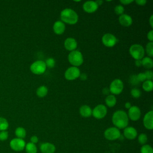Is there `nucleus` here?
Instances as JSON below:
<instances>
[{"instance_id":"nucleus-1","label":"nucleus","mask_w":153,"mask_h":153,"mask_svg":"<svg viewBox=\"0 0 153 153\" xmlns=\"http://www.w3.org/2000/svg\"><path fill=\"white\" fill-rule=\"evenodd\" d=\"M128 117L127 113L123 110L115 111L112 115V121L113 124L118 129L124 128L128 124Z\"/></svg>"},{"instance_id":"nucleus-2","label":"nucleus","mask_w":153,"mask_h":153,"mask_svg":"<svg viewBox=\"0 0 153 153\" xmlns=\"http://www.w3.org/2000/svg\"><path fill=\"white\" fill-rule=\"evenodd\" d=\"M60 19L64 23L75 25L78 20L77 13L71 8H65L60 13Z\"/></svg>"},{"instance_id":"nucleus-3","label":"nucleus","mask_w":153,"mask_h":153,"mask_svg":"<svg viewBox=\"0 0 153 153\" xmlns=\"http://www.w3.org/2000/svg\"><path fill=\"white\" fill-rule=\"evenodd\" d=\"M68 60L72 66L78 67L82 64L84 59L82 53L79 50H75L69 53L68 54Z\"/></svg>"},{"instance_id":"nucleus-4","label":"nucleus","mask_w":153,"mask_h":153,"mask_svg":"<svg viewBox=\"0 0 153 153\" xmlns=\"http://www.w3.org/2000/svg\"><path fill=\"white\" fill-rule=\"evenodd\" d=\"M129 53L134 59L142 60L144 57L145 50L141 45L135 44L130 46Z\"/></svg>"},{"instance_id":"nucleus-5","label":"nucleus","mask_w":153,"mask_h":153,"mask_svg":"<svg viewBox=\"0 0 153 153\" xmlns=\"http://www.w3.org/2000/svg\"><path fill=\"white\" fill-rule=\"evenodd\" d=\"M47 66L44 62L42 60H36L32 63L30 66L31 72L36 75H41L45 72Z\"/></svg>"},{"instance_id":"nucleus-6","label":"nucleus","mask_w":153,"mask_h":153,"mask_svg":"<svg viewBox=\"0 0 153 153\" xmlns=\"http://www.w3.org/2000/svg\"><path fill=\"white\" fill-rule=\"evenodd\" d=\"M124 88V84L120 79H114L109 85V91L111 93L114 94H120Z\"/></svg>"},{"instance_id":"nucleus-7","label":"nucleus","mask_w":153,"mask_h":153,"mask_svg":"<svg viewBox=\"0 0 153 153\" xmlns=\"http://www.w3.org/2000/svg\"><path fill=\"white\" fill-rule=\"evenodd\" d=\"M105 137L109 140H114L120 137L121 132L118 128L115 127L108 128L104 132Z\"/></svg>"},{"instance_id":"nucleus-8","label":"nucleus","mask_w":153,"mask_h":153,"mask_svg":"<svg viewBox=\"0 0 153 153\" xmlns=\"http://www.w3.org/2000/svg\"><path fill=\"white\" fill-rule=\"evenodd\" d=\"M80 74L81 72L78 67L71 66L66 70L65 72V78L67 80L72 81L79 78Z\"/></svg>"},{"instance_id":"nucleus-9","label":"nucleus","mask_w":153,"mask_h":153,"mask_svg":"<svg viewBox=\"0 0 153 153\" xmlns=\"http://www.w3.org/2000/svg\"><path fill=\"white\" fill-rule=\"evenodd\" d=\"M107 114V108L103 104L97 105L92 109V115L96 119L103 118Z\"/></svg>"},{"instance_id":"nucleus-10","label":"nucleus","mask_w":153,"mask_h":153,"mask_svg":"<svg viewBox=\"0 0 153 153\" xmlns=\"http://www.w3.org/2000/svg\"><path fill=\"white\" fill-rule=\"evenodd\" d=\"M102 41L105 46L107 47H112L117 44L118 39L114 35L110 33H107L103 35Z\"/></svg>"},{"instance_id":"nucleus-11","label":"nucleus","mask_w":153,"mask_h":153,"mask_svg":"<svg viewBox=\"0 0 153 153\" xmlns=\"http://www.w3.org/2000/svg\"><path fill=\"white\" fill-rule=\"evenodd\" d=\"M10 146L11 148L15 151H21L25 149L26 143L23 139L16 137L10 141Z\"/></svg>"},{"instance_id":"nucleus-12","label":"nucleus","mask_w":153,"mask_h":153,"mask_svg":"<svg viewBox=\"0 0 153 153\" xmlns=\"http://www.w3.org/2000/svg\"><path fill=\"white\" fill-rule=\"evenodd\" d=\"M127 115L128 118L131 120L134 121H137L141 116L140 109L137 106H131L130 108L128 109Z\"/></svg>"},{"instance_id":"nucleus-13","label":"nucleus","mask_w":153,"mask_h":153,"mask_svg":"<svg viewBox=\"0 0 153 153\" xmlns=\"http://www.w3.org/2000/svg\"><path fill=\"white\" fill-rule=\"evenodd\" d=\"M143 123L145 127L148 130L153 128V111H148L145 115L143 120Z\"/></svg>"},{"instance_id":"nucleus-14","label":"nucleus","mask_w":153,"mask_h":153,"mask_svg":"<svg viewBox=\"0 0 153 153\" xmlns=\"http://www.w3.org/2000/svg\"><path fill=\"white\" fill-rule=\"evenodd\" d=\"M99 6L97 5L95 1H88L84 3L82 5V8L84 11L88 13H92L95 12Z\"/></svg>"},{"instance_id":"nucleus-15","label":"nucleus","mask_w":153,"mask_h":153,"mask_svg":"<svg viewBox=\"0 0 153 153\" xmlns=\"http://www.w3.org/2000/svg\"><path fill=\"white\" fill-rule=\"evenodd\" d=\"M123 133L125 137L130 140L135 139L137 135V130L133 127H126L124 128Z\"/></svg>"},{"instance_id":"nucleus-16","label":"nucleus","mask_w":153,"mask_h":153,"mask_svg":"<svg viewBox=\"0 0 153 153\" xmlns=\"http://www.w3.org/2000/svg\"><path fill=\"white\" fill-rule=\"evenodd\" d=\"M64 46L65 48L70 51L75 50L77 47V42L74 38H68L64 42Z\"/></svg>"},{"instance_id":"nucleus-17","label":"nucleus","mask_w":153,"mask_h":153,"mask_svg":"<svg viewBox=\"0 0 153 153\" xmlns=\"http://www.w3.org/2000/svg\"><path fill=\"white\" fill-rule=\"evenodd\" d=\"M118 21L122 26L126 27L131 26L133 23L132 18L127 14H123L120 15L118 18Z\"/></svg>"},{"instance_id":"nucleus-18","label":"nucleus","mask_w":153,"mask_h":153,"mask_svg":"<svg viewBox=\"0 0 153 153\" xmlns=\"http://www.w3.org/2000/svg\"><path fill=\"white\" fill-rule=\"evenodd\" d=\"M40 151L42 153H54L56 151V147L53 143L45 142L40 145Z\"/></svg>"},{"instance_id":"nucleus-19","label":"nucleus","mask_w":153,"mask_h":153,"mask_svg":"<svg viewBox=\"0 0 153 153\" xmlns=\"http://www.w3.org/2000/svg\"><path fill=\"white\" fill-rule=\"evenodd\" d=\"M65 25L62 21H56L53 26L54 32L57 35H62L65 30Z\"/></svg>"},{"instance_id":"nucleus-20","label":"nucleus","mask_w":153,"mask_h":153,"mask_svg":"<svg viewBox=\"0 0 153 153\" xmlns=\"http://www.w3.org/2000/svg\"><path fill=\"white\" fill-rule=\"evenodd\" d=\"M80 115L85 118L90 117L92 115V109L88 105H84L81 106L79 108Z\"/></svg>"},{"instance_id":"nucleus-21","label":"nucleus","mask_w":153,"mask_h":153,"mask_svg":"<svg viewBox=\"0 0 153 153\" xmlns=\"http://www.w3.org/2000/svg\"><path fill=\"white\" fill-rule=\"evenodd\" d=\"M105 102L108 106L112 108L116 105L117 99L114 95L109 94L106 97L105 99Z\"/></svg>"},{"instance_id":"nucleus-22","label":"nucleus","mask_w":153,"mask_h":153,"mask_svg":"<svg viewBox=\"0 0 153 153\" xmlns=\"http://www.w3.org/2000/svg\"><path fill=\"white\" fill-rule=\"evenodd\" d=\"M142 66L147 69H151L153 66V60L149 57H145L141 60Z\"/></svg>"},{"instance_id":"nucleus-23","label":"nucleus","mask_w":153,"mask_h":153,"mask_svg":"<svg viewBox=\"0 0 153 153\" xmlns=\"http://www.w3.org/2000/svg\"><path fill=\"white\" fill-rule=\"evenodd\" d=\"M36 95L39 97H45L48 93V88L45 85H41L36 90Z\"/></svg>"},{"instance_id":"nucleus-24","label":"nucleus","mask_w":153,"mask_h":153,"mask_svg":"<svg viewBox=\"0 0 153 153\" xmlns=\"http://www.w3.org/2000/svg\"><path fill=\"white\" fill-rule=\"evenodd\" d=\"M15 134L17 138L23 139V138H25L26 137V131L23 127H19L16 128V129L15 130Z\"/></svg>"},{"instance_id":"nucleus-25","label":"nucleus","mask_w":153,"mask_h":153,"mask_svg":"<svg viewBox=\"0 0 153 153\" xmlns=\"http://www.w3.org/2000/svg\"><path fill=\"white\" fill-rule=\"evenodd\" d=\"M25 150L27 153H36L37 152V148L35 144L29 142L26 144Z\"/></svg>"},{"instance_id":"nucleus-26","label":"nucleus","mask_w":153,"mask_h":153,"mask_svg":"<svg viewBox=\"0 0 153 153\" xmlns=\"http://www.w3.org/2000/svg\"><path fill=\"white\" fill-rule=\"evenodd\" d=\"M142 88L146 92L151 91L153 89V82L152 80H146L142 84Z\"/></svg>"},{"instance_id":"nucleus-27","label":"nucleus","mask_w":153,"mask_h":153,"mask_svg":"<svg viewBox=\"0 0 153 153\" xmlns=\"http://www.w3.org/2000/svg\"><path fill=\"white\" fill-rule=\"evenodd\" d=\"M8 123L7 120L3 117H0V131H5L8 128Z\"/></svg>"},{"instance_id":"nucleus-28","label":"nucleus","mask_w":153,"mask_h":153,"mask_svg":"<svg viewBox=\"0 0 153 153\" xmlns=\"http://www.w3.org/2000/svg\"><path fill=\"white\" fill-rule=\"evenodd\" d=\"M146 53L149 57L153 56V42H149L146 45Z\"/></svg>"},{"instance_id":"nucleus-29","label":"nucleus","mask_w":153,"mask_h":153,"mask_svg":"<svg viewBox=\"0 0 153 153\" xmlns=\"http://www.w3.org/2000/svg\"><path fill=\"white\" fill-rule=\"evenodd\" d=\"M140 153H153V149L149 145H143L140 148Z\"/></svg>"},{"instance_id":"nucleus-30","label":"nucleus","mask_w":153,"mask_h":153,"mask_svg":"<svg viewBox=\"0 0 153 153\" xmlns=\"http://www.w3.org/2000/svg\"><path fill=\"white\" fill-rule=\"evenodd\" d=\"M130 93H131V95L132 96V97L134 98H139V97H140L141 94H142L140 90L137 88H132L131 90Z\"/></svg>"},{"instance_id":"nucleus-31","label":"nucleus","mask_w":153,"mask_h":153,"mask_svg":"<svg viewBox=\"0 0 153 153\" xmlns=\"http://www.w3.org/2000/svg\"><path fill=\"white\" fill-rule=\"evenodd\" d=\"M148 140V137L146 136V134H145V133H141L138 136V142L142 144V145H145V143H146Z\"/></svg>"},{"instance_id":"nucleus-32","label":"nucleus","mask_w":153,"mask_h":153,"mask_svg":"<svg viewBox=\"0 0 153 153\" xmlns=\"http://www.w3.org/2000/svg\"><path fill=\"white\" fill-rule=\"evenodd\" d=\"M45 63L47 67H48L49 68H53L54 67L56 62L53 58L50 57L46 60V61L45 62Z\"/></svg>"},{"instance_id":"nucleus-33","label":"nucleus","mask_w":153,"mask_h":153,"mask_svg":"<svg viewBox=\"0 0 153 153\" xmlns=\"http://www.w3.org/2000/svg\"><path fill=\"white\" fill-rule=\"evenodd\" d=\"M124 8L121 5H118L114 8V12L117 15L120 16L124 14Z\"/></svg>"},{"instance_id":"nucleus-34","label":"nucleus","mask_w":153,"mask_h":153,"mask_svg":"<svg viewBox=\"0 0 153 153\" xmlns=\"http://www.w3.org/2000/svg\"><path fill=\"white\" fill-rule=\"evenodd\" d=\"M129 82L131 83V84L133 85H136L137 84H139V81H138L136 75H133L131 76H130V78H129Z\"/></svg>"},{"instance_id":"nucleus-35","label":"nucleus","mask_w":153,"mask_h":153,"mask_svg":"<svg viewBox=\"0 0 153 153\" xmlns=\"http://www.w3.org/2000/svg\"><path fill=\"white\" fill-rule=\"evenodd\" d=\"M8 137V133L6 130L0 131V140L4 141L7 139Z\"/></svg>"},{"instance_id":"nucleus-36","label":"nucleus","mask_w":153,"mask_h":153,"mask_svg":"<svg viewBox=\"0 0 153 153\" xmlns=\"http://www.w3.org/2000/svg\"><path fill=\"white\" fill-rule=\"evenodd\" d=\"M136 76H137V78L138 81H139V82H144L146 80V76H145V75L144 73H142V72L139 73L137 75H136Z\"/></svg>"},{"instance_id":"nucleus-37","label":"nucleus","mask_w":153,"mask_h":153,"mask_svg":"<svg viewBox=\"0 0 153 153\" xmlns=\"http://www.w3.org/2000/svg\"><path fill=\"white\" fill-rule=\"evenodd\" d=\"M146 80H152V78H153V72L151 70H148L146 71L145 73Z\"/></svg>"},{"instance_id":"nucleus-38","label":"nucleus","mask_w":153,"mask_h":153,"mask_svg":"<svg viewBox=\"0 0 153 153\" xmlns=\"http://www.w3.org/2000/svg\"><path fill=\"white\" fill-rule=\"evenodd\" d=\"M147 38L150 42L153 41V30H151L147 33Z\"/></svg>"},{"instance_id":"nucleus-39","label":"nucleus","mask_w":153,"mask_h":153,"mask_svg":"<svg viewBox=\"0 0 153 153\" xmlns=\"http://www.w3.org/2000/svg\"><path fill=\"white\" fill-rule=\"evenodd\" d=\"M30 140V142H31V143H33L35 144L36 143L38 142V137H37L36 136H35V135H34V136H31Z\"/></svg>"},{"instance_id":"nucleus-40","label":"nucleus","mask_w":153,"mask_h":153,"mask_svg":"<svg viewBox=\"0 0 153 153\" xmlns=\"http://www.w3.org/2000/svg\"><path fill=\"white\" fill-rule=\"evenodd\" d=\"M133 1V0H120V2L123 5H128L132 3Z\"/></svg>"},{"instance_id":"nucleus-41","label":"nucleus","mask_w":153,"mask_h":153,"mask_svg":"<svg viewBox=\"0 0 153 153\" xmlns=\"http://www.w3.org/2000/svg\"><path fill=\"white\" fill-rule=\"evenodd\" d=\"M136 3L139 5H141V6H143V5H145L146 3V0H136L135 1Z\"/></svg>"},{"instance_id":"nucleus-42","label":"nucleus","mask_w":153,"mask_h":153,"mask_svg":"<svg viewBox=\"0 0 153 153\" xmlns=\"http://www.w3.org/2000/svg\"><path fill=\"white\" fill-rule=\"evenodd\" d=\"M79 78H80L81 80H82V81H85V80H86L87 78V75L85 73H82V74H80Z\"/></svg>"},{"instance_id":"nucleus-43","label":"nucleus","mask_w":153,"mask_h":153,"mask_svg":"<svg viewBox=\"0 0 153 153\" xmlns=\"http://www.w3.org/2000/svg\"><path fill=\"white\" fill-rule=\"evenodd\" d=\"M102 93L103 94L105 95H109V93H110V91H109V89L108 88H104L102 90Z\"/></svg>"},{"instance_id":"nucleus-44","label":"nucleus","mask_w":153,"mask_h":153,"mask_svg":"<svg viewBox=\"0 0 153 153\" xmlns=\"http://www.w3.org/2000/svg\"><path fill=\"white\" fill-rule=\"evenodd\" d=\"M135 65L137 67H140L142 66L141 60H135Z\"/></svg>"},{"instance_id":"nucleus-45","label":"nucleus","mask_w":153,"mask_h":153,"mask_svg":"<svg viewBox=\"0 0 153 153\" xmlns=\"http://www.w3.org/2000/svg\"><path fill=\"white\" fill-rule=\"evenodd\" d=\"M149 25L151 26V27H153V16L151 15L150 18H149Z\"/></svg>"},{"instance_id":"nucleus-46","label":"nucleus","mask_w":153,"mask_h":153,"mask_svg":"<svg viewBox=\"0 0 153 153\" xmlns=\"http://www.w3.org/2000/svg\"><path fill=\"white\" fill-rule=\"evenodd\" d=\"M124 106H125V108H126V109H130V107L131 106V103H130V102H126V103H125V105H124Z\"/></svg>"},{"instance_id":"nucleus-47","label":"nucleus","mask_w":153,"mask_h":153,"mask_svg":"<svg viewBox=\"0 0 153 153\" xmlns=\"http://www.w3.org/2000/svg\"><path fill=\"white\" fill-rule=\"evenodd\" d=\"M95 2H96V3L97 4V5L98 6L101 5L103 4V1L102 0H97V1H96Z\"/></svg>"}]
</instances>
